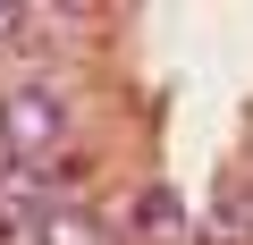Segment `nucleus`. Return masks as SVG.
Masks as SVG:
<instances>
[{
    "label": "nucleus",
    "mask_w": 253,
    "mask_h": 245,
    "mask_svg": "<svg viewBox=\"0 0 253 245\" xmlns=\"http://www.w3.org/2000/svg\"><path fill=\"white\" fill-rule=\"evenodd\" d=\"M68 127H76V93L68 85L26 76V85L0 93V161H9V169H42L68 144Z\"/></svg>",
    "instance_id": "f257e3e1"
},
{
    "label": "nucleus",
    "mask_w": 253,
    "mask_h": 245,
    "mask_svg": "<svg viewBox=\"0 0 253 245\" xmlns=\"http://www.w3.org/2000/svg\"><path fill=\"white\" fill-rule=\"evenodd\" d=\"M34 245H110V237H101V228H93L84 211H68V203H51V211L34 220Z\"/></svg>",
    "instance_id": "f03ea898"
},
{
    "label": "nucleus",
    "mask_w": 253,
    "mask_h": 245,
    "mask_svg": "<svg viewBox=\"0 0 253 245\" xmlns=\"http://www.w3.org/2000/svg\"><path fill=\"white\" fill-rule=\"evenodd\" d=\"M0 169H9V161H0Z\"/></svg>",
    "instance_id": "7ed1b4c3"
}]
</instances>
